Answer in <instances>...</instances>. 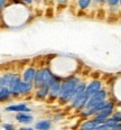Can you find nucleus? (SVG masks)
Segmentation results:
<instances>
[{"label": "nucleus", "instance_id": "24", "mask_svg": "<svg viewBox=\"0 0 121 130\" xmlns=\"http://www.w3.org/2000/svg\"><path fill=\"white\" fill-rule=\"evenodd\" d=\"M44 4H49V2H54V0H43Z\"/></svg>", "mask_w": 121, "mask_h": 130}, {"label": "nucleus", "instance_id": "16", "mask_svg": "<svg viewBox=\"0 0 121 130\" xmlns=\"http://www.w3.org/2000/svg\"><path fill=\"white\" fill-rule=\"evenodd\" d=\"M93 4V0H76V6L80 11H88Z\"/></svg>", "mask_w": 121, "mask_h": 130}, {"label": "nucleus", "instance_id": "20", "mask_svg": "<svg viewBox=\"0 0 121 130\" xmlns=\"http://www.w3.org/2000/svg\"><path fill=\"white\" fill-rule=\"evenodd\" d=\"M9 5V0H0V12Z\"/></svg>", "mask_w": 121, "mask_h": 130}, {"label": "nucleus", "instance_id": "7", "mask_svg": "<svg viewBox=\"0 0 121 130\" xmlns=\"http://www.w3.org/2000/svg\"><path fill=\"white\" fill-rule=\"evenodd\" d=\"M35 88L33 82H26L23 81L21 78V83H20V88H19V96H27L29 94H31L34 92Z\"/></svg>", "mask_w": 121, "mask_h": 130}, {"label": "nucleus", "instance_id": "12", "mask_svg": "<svg viewBox=\"0 0 121 130\" xmlns=\"http://www.w3.org/2000/svg\"><path fill=\"white\" fill-rule=\"evenodd\" d=\"M35 99L38 101H46L48 96V86L43 85L38 89H35Z\"/></svg>", "mask_w": 121, "mask_h": 130}, {"label": "nucleus", "instance_id": "14", "mask_svg": "<svg viewBox=\"0 0 121 130\" xmlns=\"http://www.w3.org/2000/svg\"><path fill=\"white\" fill-rule=\"evenodd\" d=\"M33 84H34L35 89H38V88H40V86L44 85V80H43V69L42 67L36 70V74H35Z\"/></svg>", "mask_w": 121, "mask_h": 130}, {"label": "nucleus", "instance_id": "17", "mask_svg": "<svg viewBox=\"0 0 121 130\" xmlns=\"http://www.w3.org/2000/svg\"><path fill=\"white\" fill-rule=\"evenodd\" d=\"M107 7L110 12L119 10V0H107Z\"/></svg>", "mask_w": 121, "mask_h": 130}, {"label": "nucleus", "instance_id": "9", "mask_svg": "<svg viewBox=\"0 0 121 130\" xmlns=\"http://www.w3.org/2000/svg\"><path fill=\"white\" fill-rule=\"evenodd\" d=\"M7 111V112H30L31 109L28 107L26 103H16V104H10L8 105V107H6V109H5Z\"/></svg>", "mask_w": 121, "mask_h": 130}, {"label": "nucleus", "instance_id": "27", "mask_svg": "<svg viewBox=\"0 0 121 130\" xmlns=\"http://www.w3.org/2000/svg\"><path fill=\"white\" fill-rule=\"evenodd\" d=\"M9 1H10V0H9Z\"/></svg>", "mask_w": 121, "mask_h": 130}, {"label": "nucleus", "instance_id": "21", "mask_svg": "<svg viewBox=\"0 0 121 130\" xmlns=\"http://www.w3.org/2000/svg\"><path fill=\"white\" fill-rule=\"evenodd\" d=\"M1 127L4 129H6V130H12V129H15V126L11 124V123H4Z\"/></svg>", "mask_w": 121, "mask_h": 130}, {"label": "nucleus", "instance_id": "5", "mask_svg": "<svg viewBox=\"0 0 121 130\" xmlns=\"http://www.w3.org/2000/svg\"><path fill=\"white\" fill-rule=\"evenodd\" d=\"M102 88H103V82H102V80H100V77H93V80L90 81L87 84L85 92H87L89 95H92L93 93L98 92Z\"/></svg>", "mask_w": 121, "mask_h": 130}, {"label": "nucleus", "instance_id": "8", "mask_svg": "<svg viewBox=\"0 0 121 130\" xmlns=\"http://www.w3.org/2000/svg\"><path fill=\"white\" fill-rule=\"evenodd\" d=\"M16 120L18 121L19 123L24 124V126H27V124H30L34 121V117L28 112H17L15 116Z\"/></svg>", "mask_w": 121, "mask_h": 130}, {"label": "nucleus", "instance_id": "26", "mask_svg": "<svg viewBox=\"0 0 121 130\" xmlns=\"http://www.w3.org/2000/svg\"><path fill=\"white\" fill-rule=\"evenodd\" d=\"M119 9H121V0H119Z\"/></svg>", "mask_w": 121, "mask_h": 130}, {"label": "nucleus", "instance_id": "22", "mask_svg": "<svg viewBox=\"0 0 121 130\" xmlns=\"http://www.w3.org/2000/svg\"><path fill=\"white\" fill-rule=\"evenodd\" d=\"M21 2H23L24 5H26V6L30 7L31 5H34V0H20Z\"/></svg>", "mask_w": 121, "mask_h": 130}, {"label": "nucleus", "instance_id": "10", "mask_svg": "<svg viewBox=\"0 0 121 130\" xmlns=\"http://www.w3.org/2000/svg\"><path fill=\"white\" fill-rule=\"evenodd\" d=\"M36 70L37 69L35 66H27L20 75L21 78H23V81H26V82H33L35 74H36Z\"/></svg>", "mask_w": 121, "mask_h": 130}, {"label": "nucleus", "instance_id": "18", "mask_svg": "<svg viewBox=\"0 0 121 130\" xmlns=\"http://www.w3.org/2000/svg\"><path fill=\"white\" fill-rule=\"evenodd\" d=\"M54 2H55V5H57L60 7H66L68 5L70 0H54Z\"/></svg>", "mask_w": 121, "mask_h": 130}, {"label": "nucleus", "instance_id": "11", "mask_svg": "<svg viewBox=\"0 0 121 130\" xmlns=\"http://www.w3.org/2000/svg\"><path fill=\"white\" fill-rule=\"evenodd\" d=\"M80 129H83V130H96L98 129V123L93 120L92 117L90 118H84L82 120V122L79 126Z\"/></svg>", "mask_w": 121, "mask_h": 130}, {"label": "nucleus", "instance_id": "6", "mask_svg": "<svg viewBox=\"0 0 121 130\" xmlns=\"http://www.w3.org/2000/svg\"><path fill=\"white\" fill-rule=\"evenodd\" d=\"M2 77H4V82H5V86L7 88H11V86L17 82L19 78H21L20 74L15 72H6L2 74Z\"/></svg>", "mask_w": 121, "mask_h": 130}, {"label": "nucleus", "instance_id": "2", "mask_svg": "<svg viewBox=\"0 0 121 130\" xmlns=\"http://www.w3.org/2000/svg\"><path fill=\"white\" fill-rule=\"evenodd\" d=\"M62 78L61 76H57L56 75L55 80L50 83V85L48 86V96H47V102H50V103H54V102L57 101V98L60 95L61 92V85H62Z\"/></svg>", "mask_w": 121, "mask_h": 130}, {"label": "nucleus", "instance_id": "1", "mask_svg": "<svg viewBox=\"0 0 121 130\" xmlns=\"http://www.w3.org/2000/svg\"><path fill=\"white\" fill-rule=\"evenodd\" d=\"M81 81V78L76 75L72 74L68 75L66 77H63L62 80V85H61V92L60 95L57 98V103L58 105H62V107H65V105H68L70 102H71V98L72 94H73V91L75 89V86L77 85Z\"/></svg>", "mask_w": 121, "mask_h": 130}, {"label": "nucleus", "instance_id": "25", "mask_svg": "<svg viewBox=\"0 0 121 130\" xmlns=\"http://www.w3.org/2000/svg\"><path fill=\"white\" fill-rule=\"evenodd\" d=\"M62 118H63V116H61V115L55 116V120H58V119H62Z\"/></svg>", "mask_w": 121, "mask_h": 130}, {"label": "nucleus", "instance_id": "4", "mask_svg": "<svg viewBox=\"0 0 121 130\" xmlns=\"http://www.w3.org/2000/svg\"><path fill=\"white\" fill-rule=\"evenodd\" d=\"M89 96H90V95H89L87 92H84V93H83L81 96H79L77 99H75L70 105H71V108L74 111H76V112L79 113L80 111H82L85 108V105H87V102H88V100H89Z\"/></svg>", "mask_w": 121, "mask_h": 130}, {"label": "nucleus", "instance_id": "19", "mask_svg": "<svg viewBox=\"0 0 121 130\" xmlns=\"http://www.w3.org/2000/svg\"><path fill=\"white\" fill-rule=\"evenodd\" d=\"M93 4L100 8H104L107 6V0H93Z\"/></svg>", "mask_w": 121, "mask_h": 130}, {"label": "nucleus", "instance_id": "3", "mask_svg": "<svg viewBox=\"0 0 121 130\" xmlns=\"http://www.w3.org/2000/svg\"><path fill=\"white\" fill-rule=\"evenodd\" d=\"M108 98H109V91H108L106 88H102L98 92H95V93H93L92 95L89 96V100L87 102L85 108H87V109H91V108H93L94 105H96L98 103H100V102L107 100Z\"/></svg>", "mask_w": 121, "mask_h": 130}, {"label": "nucleus", "instance_id": "15", "mask_svg": "<svg viewBox=\"0 0 121 130\" xmlns=\"http://www.w3.org/2000/svg\"><path fill=\"white\" fill-rule=\"evenodd\" d=\"M11 98H12L11 91H10L9 88L4 86L2 89H0V103H4V102L9 101Z\"/></svg>", "mask_w": 121, "mask_h": 130}, {"label": "nucleus", "instance_id": "13", "mask_svg": "<svg viewBox=\"0 0 121 130\" xmlns=\"http://www.w3.org/2000/svg\"><path fill=\"white\" fill-rule=\"evenodd\" d=\"M53 126V122L50 119H42V120H38L36 123H35V129L37 130H48L50 129Z\"/></svg>", "mask_w": 121, "mask_h": 130}, {"label": "nucleus", "instance_id": "23", "mask_svg": "<svg viewBox=\"0 0 121 130\" xmlns=\"http://www.w3.org/2000/svg\"><path fill=\"white\" fill-rule=\"evenodd\" d=\"M5 86V82H4V77H2V74H0V89H2Z\"/></svg>", "mask_w": 121, "mask_h": 130}]
</instances>
